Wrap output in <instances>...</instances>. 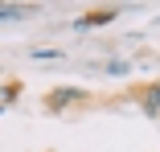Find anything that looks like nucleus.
<instances>
[{
    "instance_id": "f257e3e1",
    "label": "nucleus",
    "mask_w": 160,
    "mask_h": 152,
    "mask_svg": "<svg viewBox=\"0 0 160 152\" xmlns=\"http://www.w3.org/2000/svg\"><path fill=\"white\" fill-rule=\"evenodd\" d=\"M70 99H82V90H58V95H49V107H62Z\"/></svg>"
},
{
    "instance_id": "f03ea898",
    "label": "nucleus",
    "mask_w": 160,
    "mask_h": 152,
    "mask_svg": "<svg viewBox=\"0 0 160 152\" xmlns=\"http://www.w3.org/2000/svg\"><path fill=\"white\" fill-rule=\"evenodd\" d=\"M160 107V86L156 90H148V95H144V111H156Z\"/></svg>"
},
{
    "instance_id": "7ed1b4c3",
    "label": "nucleus",
    "mask_w": 160,
    "mask_h": 152,
    "mask_svg": "<svg viewBox=\"0 0 160 152\" xmlns=\"http://www.w3.org/2000/svg\"><path fill=\"white\" fill-rule=\"evenodd\" d=\"M107 21H111V13H94V17H86L82 25H107Z\"/></svg>"
}]
</instances>
